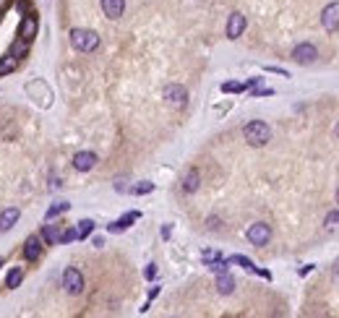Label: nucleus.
I'll use <instances>...</instances> for the list:
<instances>
[{"instance_id": "1", "label": "nucleus", "mask_w": 339, "mask_h": 318, "mask_svg": "<svg viewBox=\"0 0 339 318\" xmlns=\"http://www.w3.org/2000/svg\"><path fill=\"white\" fill-rule=\"evenodd\" d=\"M243 136L251 146H266L269 139H271V131L263 120H251V123L243 128Z\"/></svg>"}, {"instance_id": "2", "label": "nucleus", "mask_w": 339, "mask_h": 318, "mask_svg": "<svg viewBox=\"0 0 339 318\" xmlns=\"http://www.w3.org/2000/svg\"><path fill=\"white\" fill-rule=\"evenodd\" d=\"M71 44L81 52H92V50L100 47V37H97V32H92V29H73Z\"/></svg>"}, {"instance_id": "3", "label": "nucleus", "mask_w": 339, "mask_h": 318, "mask_svg": "<svg viewBox=\"0 0 339 318\" xmlns=\"http://www.w3.org/2000/svg\"><path fill=\"white\" fill-rule=\"evenodd\" d=\"M248 243H251V245H266L269 243V240H271V227L269 224H263V222H256V224H251V227H248Z\"/></svg>"}, {"instance_id": "4", "label": "nucleus", "mask_w": 339, "mask_h": 318, "mask_svg": "<svg viewBox=\"0 0 339 318\" xmlns=\"http://www.w3.org/2000/svg\"><path fill=\"white\" fill-rule=\"evenodd\" d=\"M63 287H65V292L68 295H81L84 292V277H81V271L79 269H65V274H63Z\"/></svg>"}, {"instance_id": "5", "label": "nucleus", "mask_w": 339, "mask_h": 318, "mask_svg": "<svg viewBox=\"0 0 339 318\" xmlns=\"http://www.w3.org/2000/svg\"><path fill=\"white\" fill-rule=\"evenodd\" d=\"M164 99H167V104H172V107H185V104H188V92H185V86H180V84H167V86H164Z\"/></svg>"}, {"instance_id": "6", "label": "nucleus", "mask_w": 339, "mask_h": 318, "mask_svg": "<svg viewBox=\"0 0 339 318\" xmlns=\"http://www.w3.org/2000/svg\"><path fill=\"white\" fill-rule=\"evenodd\" d=\"M292 58H295V63H300V65H311L313 60L319 58V50H316V44L303 42V44H298V47L292 50Z\"/></svg>"}, {"instance_id": "7", "label": "nucleus", "mask_w": 339, "mask_h": 318, "mask_svg": "<svg viewBox=\"0 0 339 318\" xmlns=\"http://www.w3.org/2000/svg\"><path fill=\"white\" fill-rule=\"evenodd\" d=\"M321 24L326 32H339V3H329L321 11Z\"/></svg>"}, {"instance_id": "8", "label": "nucleus", "mask_w": 339, "mask_h": 318, "mask_svg": "<svg viewBox=\"0 0 339 318\" xmlns=\"http://www.w3.org/2000/svg\"><path fill=\"white\" fill-rule=\"evenodd\" d=\"M97 164V154L94 151H79L76 157H73V167L79 172H89Z\"/></svg>"}, {"instance_id": "9", "label": "nucleus", "mask_w": 339, "mask_h": 318, "mask_svg": "<svg viewBox=\"0 0 339 318\" xmlns=\"http://www.w3.org/2000/svg\"><path fill=\"white\" fill-rule=\"evenodd\" d=\"M243 32H245V16L243 13H232L230 21H227V37L230 40H238Z\"/></svg>"}, {"instance_id": "10", "label": "nucleus", "mask_w": 339, "mask_h": 318, "mask_svg": "<svg viewBox=\"0 0 339 318\" xmlns=\"http://www.w3.org/2000/svg\"><path fill=\"white\" fill-rule=\"evenodd\" d=\"M102 11H104V16L107 19H120L123 16V11H125V0H102Z\"/></svg>"}, {"instance_id": "11", "label": "nucleus", "mask_w": 339, "mask_h": 318, "mask_svg": "<svg viewBox=\"0 0 339 318\" xmlns=\"http://www.w3.org/2000/svg\"><path fill=\"white\" fill-rule=\"evenodd\" d=\"M136 219H141V211H128L125 217H120L118 222H112V224L107 227V230H110L112 235H115V232H123V230H128V227H131V224L136 222Z\"/></svg>"}, {"instance_id": "12", "label": "nucleus", "mask_w": 339, "mask_h": 318, "mask_svg": "<svg viewBox=\"0 0 339 318\" xmlns=\"http://www.w3.org/2000/svg\"><path fill=\"white\" fill-rule=\"evenodd\" d=\"M19 217H21V211L13 206V209H5V211H0V235L3 232H8L13 224L19 222Z\"/></svg>"}, {"instance_id": "13", "label": "nucleus", "mask_w": 339, "mask_h": 318, "mask_svg": "<svg viewBox=\"0 0 339 318\" xmlns=\"http://www.w3.org/2000/svg\"><path fill=\"white\" fill-rule=\"evenodd\" d=\"M24 256L29 261H37L42 256V240L37 238V235H32V238L26 240V245H24Z\"/></svg>"}, {"instance_id": "14", "label": "nucleus", "mask_w": 339, "mask_h": 318, "mask_svg": "<svg viewBox=\"0 0 339 318\" xmlns=\"http://www.w3.org/2000/svg\"><path fill=\"white\" fill-rule=\"evenodd\" d=\"M34 32H37V21H34V16H24V24H21V29H19V40L29 42V40L34 37Z\"/></svg>"}, {"instance_id": "15", "label": "nucleus", "mask_w": 339, "mask_h": 318, "mask_svg": "<svg viewBox=\"0 0 339 318\" xmlns=\"http://www.w3.org/2000/svg\"><path fill=\"white\" fill-rule=\"evenodd\" d=\"M232 290H235V279H232L227 271H222V274L217 277V292H219V295H230Z\"/></svg>"}, {"instance_id": "16", "label": "nucleus", "mask_w": 339, "mask_h": 318, "mask_svg": "<svg viewBox=\"0 0 339 318\" xmlns=\"http://www.w3.org/2000/svg\"><path fill=\"white\" fill-rule=\"evenodd\" d=\"M199 185H201L199 170H191V172H188V175L183 178V191H185V193H196V191H199Z\"/></svg>"}, {"instance_id": "17", "label": "nucleus", "mask_w": 339, "mask_h": 318, "mask_svg": "<svg viewBox=\"0 0 339 318\" xmlns=\"http://www.w3.org/2000/svg\"><path fill=\"white\" fill-rule=\"evenodd\" d=\"M259 84V79H251L248 84H238V81H227V84H222V92L224 94H240V92H245L248 86H256Z\"/></svg>"}, {"instance_id": "18", "label": "nucleus", "mask_w": 339, "mask_h": 318, "mask_svg": "<svg viewBox=\"0 0 339 318\" xmlns=\"http://www.w3.org/2000/svg\"><path fill=\"white\" fill-rule=\"evenodd\" d=\"M58 238H60V232H58V227H44V230H42V240H44V243H47V245H58Z\"/></svg>"}, {"instance_id": "19", "label": "nucleus", "mask_w": 339, "mask_h": 318, "mask_svg": "<svg viewBox=\"0 0 339 318\" xmlns=\"http://www.w3.org/2000/svg\"><path fill=\"white\" fill-rule=\"evenodd\" d=\"M68 209H71V203H55V206H50V209H47V214H44V219L50 222V219H55V217H60V214H65Z\"/></svg>"}, {"instance_id": "20", "label": "nucleus", "mask_w": 339, "mask_h": 318, "mask_svg": "<svg viewBox=\"0 0 339 318\" xmlns=\"http://www.w3.org/2000/svg\"><path fill=\"white\" fill-rule=\"evenodd\" d=\"M92 230H94V222L92 219H81L79 222V240H84V238H89V235H92Z\"/></svg>"}, {"instance_id": "21", "label": "nucleus", "mask_w": 339, "mask_h": 318, "mask_svg": "<svg viewBox=\"0 0 339 318\" xmlns=\"http://www.w3.org/2000/svg\"><path fill=\"white\" fill-rule=\"evenodd\" d=\"M21 279H24V271H21V269H11V274H8V279H5V284H8L11 290H16V287L21 284Z\"/></svg>"}, {"instance_id": "22", "label": "nucleus", "mask_w": 339, "mask_h": 318, "mask_svg": "<svg viewBox=\"0 0 339 318\" xmlns=\"http://www.w3.org/2000/svg\"><path fill=\"white\" fill-rule=\"evenodd\" d=\"M73 240H79V232L73 230V227H68V230H63V232H60L58 243H60V245H65V243H73Z\"/></svg>"}, {"instance_id": "23", "label": "nucleus", "mask_w": 339, "mask_h": 318, "mask_svg": "<svg viewBox=\"0 0 339 318\" xmlns=\"http://www.w3.org/2000/svg\"><path fill=\"white\" fill-rule=\"evenodd\" d=\"M152 191H154V183H149V180H144V183H139V185L131 188V193H136V196H146Z\"/></svg>"}, {"instance_id": "24", "label": "nucleus", "mask_w": 339, "mask_h": 318, "mask_svg": "<svg viewBox=\"0 0 339 318\" xmlns=\"http://www.w3.org/2000/svg\"><path fill=\"white\" fill-rule=\"evenodd\" d=\"M13 68H16V58H13V55H8V58L0 60V76L8 73V71H13Z\"/></svg>"}, {"instance_id": "25", "label": "nucleus", "mask_w": 339, "mask_h": 318, "mask_svg": "<svg viewBox=\"0 0 339 318\" xmlns=\"http://www.w3.org/2000/svg\"><path fill=\"white\" fill-rule=\"evenodd\" d=\"M326 230H334V227H339V211H329L326 214Z\"/></svg>"}, {"instance_id": "26", "label": "nucleus", "mask_w": 339, "mask_h": 318, "mask_svg": "<svg viewBox=\"0 0 339 318\" xmlns=\"http://www.w3.org/2000/svg\"><path fill=\"white\" fill-rule=\"evenodd\" d=\"M24 52H26V42H24V40H21V42L16 44V47H13V50H11V55H13V58H21V55H24Z\"/></svg>"}, {"instance_id": "27", "label": "nucleus", "mask_w": 339, "mask_h": 318, "mask_svg": "<svg viewBox=\"0 0 339 318\" xmlns=\"http://www.w3.org/2000/svg\"><path fill=\"white\" fill-rule=\"evenodd\" d=\"M144 277H146V279H154V277H157V266H154V263H149V266H146Z\"/></svg>"}, {"instance_id": "28", "label": "nucleus", "mask_w": 339, "mask_h": 318, "mask_svg": "<svg viewBox=\"0 0 339 318\" xmlns=\"http://www.w3.org/2000/svg\"><path fill=\"white\" fill-rule=\"evenodd\" d=\"M331 279L339 284V258H337V263H334V269H331Z\"/></svg>"}, {"instance_id": "29", "label": "nucleus", "mask_w": 339, "mask_h": 318, "mask_svg": "<svg viewBox=\"0 0 339 318\" xmlns=\"http://www.w3.org/2000/svg\"><path fill=\"white\" fill-rule=\"evenodd\" d=\"M253 94H256V97H269V94H274V92H271V89H256Z\"/></svg>"}, {"instance_id": "30", "label": "nucleus", "mask_w": 339, "mask_h": 318, "mask_svg": "<svg viewBox=\"0 0 339 318\" xmlns=\"http://www.w3.org/2000/svg\"><path fill=\"white\" fill-rule=\"evenodd\" d=\"M337 203H339V191H337Z\"/></svg>"}, {"instance_id": "31", "label": "nucleus", "mask_w": 339, "mask_h": 318, "mask_svg": "<svg viewBox=\"0 0 339 318\" xmlns=\"http://www.w3.org/2000/svg\"><path fill=\"white\" fill-rule=\"evenodd\" d=\"M337 136H339V123H337Z\"/></svg>"}, {"instance_id": "32", "label": "nucleus", "mask_w": 339, "mask_h": 318, "mask_svg": "<svg viewBox=\"0 0 339 318\" xmlns=\"http://www.w3.org/2000/svg\"><path fill=\"white\" fill-rule=\"evenodd\" d=\"M0 266H3V258H0Z\"/></svg>"}]
</instances>
